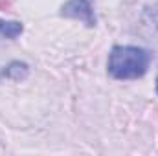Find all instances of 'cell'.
Here are the masks:
<instances>
[{"label":"cell","instance_id":"cell-1","mask_svg":"<svg viewBox=\"0 0 158 156\" xmlns=\"http://www.w3.org/2000/svg\"><path fill=\"white\" fill-rule=\"evenodd\" d=\"M151 64V53L145 48L138 46H114L107 70L114 79L119 81H131V79L143 77Z\"/></svg>","mask_w":158,"mask_h":156},{"label":"cell","instance_id":"cell-2","mask_svg":"<svg viewBox=\"0 0 158 156\" xmlns=\"http://www.w3.org/2000/svg\"><path fill=\"white\" fill-rule=\"evenodd\" d=\"M61 15L63 17H68V18L81 20L86 26H96V17H94L92 6H90L88 0H68L63 6Z\"/></svg>","mask_w":158,"mask_h":156},{"label":"cell","instance_id":"cell-3","mask_svg":"<svg viewBox=\"0 0 158 156\" xmlns=\"http://www.w3.org/2000/svg\"><path fill=\"white\" fill-rule=\"evenodd\" d=\"M24 26L22 22H13V20H0V39H17L22 33Z\"/></svg>","mask_w":158,"mask_h":156},{"label":"cell","instance_id":"cell-4","mask_svg":"<svg viewBox=\"0 0 158 156\" xmlns=\"http://www.w3.org/2000/svg\"><path fill=\"white\" fill-rule=\"evenodd\" d=\"M156 92H158V76H156Z\"/></svg>","mask_w":158,"mask_h":156}]
</instances>
